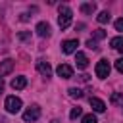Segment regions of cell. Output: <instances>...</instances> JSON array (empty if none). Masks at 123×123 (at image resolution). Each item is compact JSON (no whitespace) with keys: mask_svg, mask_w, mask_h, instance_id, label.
Instances as JSON below:
<instances>
[{"mask_svg":"<svg viewBox=\"0 0 123 123\" xmlns=\"http://www.w3.org/2000/svg\"><path fill=\"white\" fill-rule=\"evenodd\" d=\"M58 12H60V15H58V25H60L62 29H67V27L71 25V15H73L71 8L65 6V4H62Z\"/></svg>","mask_w":123,"mask_h":123,"instance_id":"cell-1","label":"cell"},{"mask_svg":"<svg viewBox=\"0 0 123 123\" xmlns=\"http://www.w3.org/2000/svg\"><path fill=\"white\" fill-rule=\"evenodd\" d=\"M4 108H6L10 113H17V111L21 110V100H19L17 96H8L6 102H4Z\"/></svg>","mask_w":123,"mask_h":123,"instance_id":"cell-2","label":"cell"},{"mask_svg":"<svg viewBox=\"0 0 123 123\" xmlns=\"http://www.w3.org/2000/svg\"><path fill=\"white\" fill-rule=\"evenodd\" d=\"M108 75H110V63H108V60H100L96 63V77L106 79Z\"/></svg>","mask_w":123,"mask_h":123,"instance_id":"cell-3","label":"cell"},{"mask_svg":"<svg viewBox=\"0 0 123 123\" xmlns=\"http://www.w3.org/2000/svg\"><path fill=\"white\" fill-rule=\"evenodd\" d=\"M40 117V108L35 104V106H31L27 111H23V119L25 121H37Z\"/></svg>","mask_w":123,"mask_h":123,"instance_id":"cell-4","label":"cell"},{"mask_svg":"<svg viewBox=\"0 0 123 123\" xmlns=\"http://www.w3.org/2000/svg\"><path fill=\"white\" fill-rule=\"evenodd\" d=\"M56 71H58V75H60L62 79H71V77H73V67L67 65V63H60Z\"/></svg>","mask_w":123,"mask_h":123,"instance_id":"cell-5","label":"cell"},{"mask_svg":"<svg viewBox=\"0 0 123 123\" xmlns=\"http://www.w3.org/2000/svg\"><path fill=\"white\" fill-rule=\"evenodd\" d=\"M13 67H15V62H13V60H4V62H0V77L12 73Z\"/></svg>","mask_w":123,"mask_h":123,"instance_id":"cell-6","label":"cell"},{"mask_svg":"<svg viewBox=\"0 0 123 123\" xmlns=\"http://www.w3.org/2000/svg\"><path fill=\"white\" fill-rule=\"evenodd\" d=\"M35 31H37V35H38V37H42V38H44V37H50V33H52L50 23H46V21H40V23L37 25V29H35Z\"/></svg>","mask_w":123,"mask_h":123,"instance_id":"cell-7","label":"cell"},{"mask_svg":"<svg viewBox=\"0 0 123 123\" xmlns=\"http://www.w3.org/2000/svg\"><path fill=\"white\" fill-rule=\"evenodd\" d=\"M77 46H79V40L71 38V40H65L62 44V50H63V54H73V52H77Z\"/></svg>","mask_w":123,"mask_h":123,"instance_id":"cell-8","label":"cell"},{"mask_svg":"<svg viewBox=\"0 0 123 123\" xmlns=\"http://www.w3.org/2000/svg\"><path fill=\"white\" fill-rule=\"evenodd\" d=\"M37 69H38V73L40 75H44V77H50L52 75V67H50V63L48 62H37Z\"/></svg>","mask_w":123,"mask_h":123,"instance_id":"cell-9","label":"cell"},{"mask_svg":"<svg viewBox=\"0 0 123 123\" xmlns=\"http://www.w3.org/2000/svg\"><path fill=\"white\" fill-rule=\"evenodd\" d=\"M90 108H92L94 111H100V113H102V111L106 110V104H104L100 98H90Z\"/></svg>","mask_w":123,"mask_h":123,"instance_id":"cell-10","label":"cell"},{"mask_svg":"<svg viewBox=\"0 0 123 123\" xmlns=\"http://www.w3.org/2000/svg\"><path fill=\"white\" fill-rule=\"evenodd\" d=\"M75 62H77V67H79V69H85V67L88 65V58H86L83 52H77V58H75Z\"/></svg>","mask_w":123,"mask_h":123,"instance_id":"cell-11","label":"cell"},{"mask_svg":"<svg viewBox=\"0 0 123 123\" xmlns=\"http://www.w3.org/2000/svg\"><path fill=\"white\" fill-rule=\"evenodd\" d=\"M27 86V79L25 77H15L13 81H12V88H15V90H21V88H25Z\"/></svg>","mask_w":123,"mask_h":123,"instance_id":"cell-12","label":"cell"},{"mask_svg":"<svg viewBox=\"0 0 123 123\" xmlns=\"http://www.w3.org/2000/svg\"><path fill=\"white\" fill-rule=\"evenodd\" d=\"M110 44H111L117 52H121V54H123V37H115V38H111V40H110Z\"/></svg>","mask_w":123,"mask_h":123,"instance_id":"cell-13","label":"cell"},{"mask_svg":"<svg viewBox=\"0 0 123 123\" xmlns=\"http://www.w3.org/2000/svg\"><path fill=\"white\" fill-rule=\"evenodd\" d=\"M81 12H83V13H94V12H96V4H94V2L81 4Z\"/></svg>","mask_w":123,"mask_h":123,"instance_id":"cell-14","label":"cell"},{"mask_svg":"<svg viewBox=\"0 0 123 123\" xmlns=\"http://www.w3.org/2000/svg\"><path fill=\"white\" fill-rule=\"evenodd\" d=\"M110 102L113 106H123V92H113L111 98H110Z\"/></svg>","mask_w":123,"mask_h":123,"instance_id":"cell-15","label":"cell"},{"mask_svg":"<svg viewBox=\"0 0 123 123\" xmlns=\"http://www.w3.org/2000/svg\"><path fill=\"white\" fill-rule=\"evenodd\" d=\"M110 17H111V15H110V12H100L96 19H98V23H108V21H110Z\"/></svg>","mask_w":123,"mask_h":123,"instance_id":"cell-16","label":"cell"},{"mask_svg":"<svg viewBox=\"0 0 123 123\" xmlns=\"http://www.w3.org/2000/svg\"><path fill=\"white\" fill-rule=\"evenodd\" d=\"M67 92H69L71 98H83V90H81V88H75V86H73V88H69Z\"/></svg>","mask_w":123,"mask_h":123,"instance_id":"cell-17","label":"cell"},{"mask_svg":"<svg viewBox=\"0 0 123 123\" xmlns=\"http://www.w3.org/2000/svg\"><path fill=\"white\" fill-rule=\"evenodd\" d=\"M106 37V31H102V29H96L94 33H92V38L94 40H100V38H104Z\"/></svg>","mask_w":123,"mask_h":123,"instance_id":"cell-18","label":"cell"},{"mask_svg":"<svg viewBox=\"0 0 123 123\" xmlns=\"http://www.w3.org/2000/svg\"><path fill=\"white\" fill-rule=\"evenodd\" d=\"M81 123H98V121H96V115L88 113V115H85V117H83V121H81Z\"/></svg>","mask_w":123,"mask_h":123,"instance_id":"cell-19","label":"cell"},{"mask_svg":"<svg viewBox=\"0 0 123 123\" xmlns=\"http://www.w3.org/2000/svg\"><path fill=\"white\" fill-rule=\"evenodd\" d=\"M79 115H81V108H73V110H71V113H69V117H71V119H77Z\"/></svg>","mask_w":123,"mask_h":123,"instance_id":"cell-20","label":"cell"},{"mask_svg":"<svg viewBox=\"0 0 123 123\" xmlns=\"http://www.w3.org/2000/svg\"><path fill=\"white\" fill-rule=\"evenodd\" d=\"M86 46H88V48H92V50H98V44H96V40H92V38H88V40H86Z\"/></svg>","mask_w":123,"mask_h":123,"instance_id":"cell-21","label":"cell"},{"mask_svg":"<svg viewBox=\"0 0 123 123\" xmlns=\"http://www.w3.org/2000/svg\"><path fill=\"white\" fill-rule=\"evenodd\" d=\"M115 69H117L119 73H123V58H119V60L115 62Z\"/></svg>","mask_w":123,"mask_h":123,"instance_id":"cell-22","label":"cell"},{"mask_svg":"<svg viewBox=\"0 0 123 123\" xmlns=\"http://www.w3.org/2000/svg\"><path fill=\"white\" fill-rule=\"evenodd\" d=\"M115 29H117V31H123V17H119V19L115 21Z\"/></svg>","mask_w":123,"mask_h":123,"instance_id":"cell-23","label":"cell"},{"mask_svg":"<svg viewBox=\"0 0 123 123\" xmlns=\"http://www.w3.org/2000/svg\"><path fill=\"white\" fill-rule=\"evenodd\" d=\"M17 37H19V38H21V40H27V38H29V37H31V33H19V35H17Z\"/></svg>","mask_w":123,"mask_h":123,"instance_id":"cell-24","label":"cell"},{"mask_svg":"<svg viewBox=\"0 0 123 123\" xmlns=\"http://www.w3.org/2000/svg\"><path fill=\"white\" fill-rule=\"evenodd\" d=\"M2 90H4V81H2V77H0V94H2Z\"/></svg>","mask_w":123,"mask_h":123,"instance_id":"cell-25","label":"cell"}]
</instances>
